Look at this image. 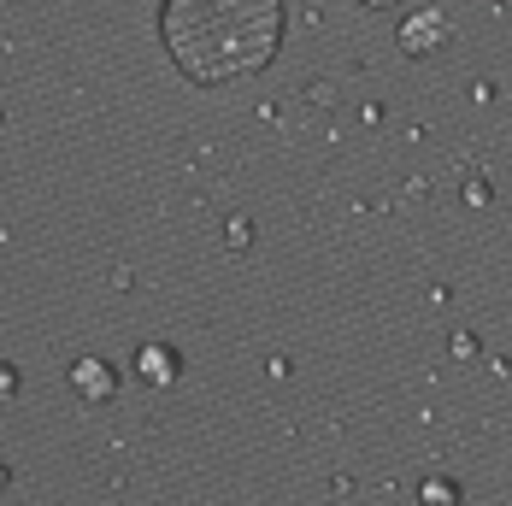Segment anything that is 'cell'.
<instances>
[{
	"label": "cell",
	"mask_w": 512,
	"mask_h": 506,
	"mask_svg": "<svg viewBox=\"0 0 512 506\" xmlns=\"http://www.w3.org/2000/svg\"><path fill=\"white\" fill-rule=\"evenodd\" d=\"M159 48L165 59L201 83H236V77H259L283 36H289V6L283 0H159Z\"/></svg>",
	"instance_id": "1"
},
{
	"label": "cell",
	"mask_w": 512,
	"mask_h": 506,
	"mask_svg": "<svg viewBox=\"0 0 512 506\" xmlns=\"http://www.w3.org/2000/svg\"><path fill=\"white\" fill-rule=\"evenodd\" d=\"M395 42H401V53H412V59H430L436 48L454 42V24H448V12H436V6H418V12H407V18L395 24Z\"/></svg>",
	"instance_id": "2"
},
{
	"label": "cell",
	"mask_w": 512,
	"mask_h": 506,
	"mask_svg": "<svg viewBox=\"0 0 512 506\" xmlns=\"http://www.w3.org/2000/svg\"><path fill=\"white\" fill-rule=\"evenodd\" d=\"M71 389H77L89 406L112 401V395H118V371H112V359H101V354L71 359Z\"/></svg>",
	"instance_id": "3"
},
{
	"label": "cell",
	"mask_w": 512,
	"mask_h": 506,
	"mask_svg": "<svg viewBox=\"0 0 512 506\" xmlns=\"http://www.w3.org/2000/svg\"><path fill=\"white\" fill-rule=\"evenodd\" d=\"M136 377L154 383V389H171L183 377V359H177V348H165V342H148V348H136Z\"/></svg>",
	"instance_id": "4"
},
{
	"label": "cell",
	"mask_w": 512,
	"mask_h": 506,
	"mask_svg": "<svg viewBox=\"0 0 512 506\" xmlns=\"http://www.w3.org/2000/svg\"><path fill=\"white\" fill-rule=\"evenodd\" d=\"M465 489L454 483V477H424L418 483V506H460Z\"/></svg>",
	"instance_id": "5"
},
{
	"label": "cell",
	"mask_w": 512,
	"mask_h": 506,
	"mask_svg": "<svg viewBox=\"0 0 512 506\" xmlns=\"http://www.w3.org/2000/svg\"><path fill=\"white\" fill-rule=\"evenodd\" d=\"M230 242H254V224L248 218H230Z\"/></svg>",
	"instance_id": "6"
},
{
	"label": "cell",
	"mask_w": 512,
	"mask_h": 506,
	"mask_svg": "<svg viewBox=\"0 0 512 506\" xmlns=\"http://www.w3.org/2000/svg\"><path fill=\"white\" fill-rule=\"evenodd\" d=\"M0 389H6V401L18 395V365H0Z\"/></svg>",
	"instance_id": "7"
},
{
	"label": "cell",
	"mask_w": 512,
	"mask_h": 506,
	"mask_svg": "<svg viewBox=\"0 0 512 506\" xmlns=\"http://www.w3.org/2000/svg\"><path fill=\"white\" fill-rule=\"evenodd\" d=\"M359 6H371V12H395V6H407V0H359Z\"/></svg>",
	"instance_id": "8"
}]
</instances>
